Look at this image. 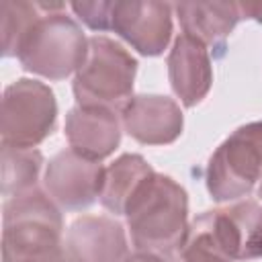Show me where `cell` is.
<instances>
[{
  "label": "cell",
  "mask_w": 262,
  "mask_h": 262,
  "mask_svg": "<svg viewBox=\"0 0 262 262\" xmlns=\"http://www.w3.org/2000/svg\"><path fill=\"white\" fill-rule=\"evenodd\" d=\"M137 59L115 39L88 37L84 63L74 74V96L84 106H108L121 113L133 96Z\"/></svg>",
  "instance_id": "4"
},
{
  "label": "cell",
  "mask_w": 262,
  "mask_h": 262,
  "mask_svg": "<svg viewBox=\"0 0 262 262\" xmlns=\"http://www.w3.org/2000/svg\"><path fill=\"white\" fill-rule=\"evenodd\" d=\"M258 196H260V201H262V176H260V182H258Z\"/></svg>",
  "instance_id": "21"
},
{
  "label": "cell",
  "mask_w": 262,
  "mask_h": 262,
  "mask_svg": "<svg viewBox=\"0 0 262 262\" xmlns=\"http://www.w3.org/2000/svg\"><path fill=\"white\" fill-rule=\"evenodd\" d=\"M182 33L207 45L213 57H221L227 37L242 20L237 2H180L174 4Z\"/></svg>",
  "instance_id": "14"
},
{
  "label": "cell",
  "mask_w": 262,
  "mask_h": 262,
  "mask_svg": "<svg viewBox=\"0 0 262 262\" xmlns=\"http://www.w3.org/2000/svg\"><path fill=\"white\" fill-rule=\"evenodd\" d=\"M70 147L84 158L102 162L121 143V113L108 106L76 104L66 115L63 125Z\"/></svg>",
  "instance_id": "12"
},
{
  "label": "cell",
  "mask_w": 262,
  "mask_h": 262,
  "mask_svg": "<svg viewBox=\"0 0 262 262\" xmlns=\"http://www.w3.org/2000/svg\"><path fill=\"white\" fill-rule=\"evenodd\" d=\"M57 100L53 90L33 78H18L2 94V145L35 149L55 129Z\"/></svg>",
  "instance_id": "6"
},
{
  "label": "cell",
  "mask_w": 262,
  "mask_h": 262,
  "mask_svg": "<svg viewBox=\"0 0 262 262\" xmlns=\"http://www.w3.org/2000/svg\"><path fill=\"white\" fill-rule=\"evenodd\" d=\"M174 4L154 0H129L113 4L115 31L137 53L145 57L162 55L172 39V14Z\"/></svg>",
  "instance_id": "9"
},
{
  "label": "cell",
  "mask_w": 262,
  "mask_h": 262,
  "mask_svg": "<svg viewBox=\"0 0 262 262\" xmlns=\"http://www.w3.org/2000/svg\"><path fill=\"white\" fill-rule=\"evenodd\" d=\"M151 164L139 154H123L104 172V184L100 192V205L113 215H123L129 199L139 188V184L154 174Z\"/></svg>",
  "instance_id": "15"
},
{
  "label": "cell",
  "mask_w": 262,
  "mask_h": 262,
  "mask_svg": "<svg viewBox=\"0 0 262 262\" xmlns=\"http://www.w3.org/2000/svg\"><path fill=\"white\" fill-rule=\"evenodd\" d=\"M168 80L186 108L203 102L213 84V61L207 45L180 33L168 55Z\"/></svg>",
  "instance_id": "13"
},
{
  "label": "cell",
  "mask_w": 262,
  "mask_h": 262,
  "mask_svg": "<svg viewBox=\"0 0 262 262\" xmlns=\"http://www.w3.org/2000/svg\"><path fill=\"white\" fill-rule=\"evenodd\" d=\"M242 18H250L256 23H262V4L260 2H237Z\"/></svg>",
  "instance_id": "20"
},
{
  "label": "cell",
  "mask_w": 262,
  "mask_h": 262,
  "mask_svg": "<svg viewBox=\"0 0 262 262\" xmlns=\"http://www.w3.org/2000/svg\"><path fill=\"white\" fill-rule=\"evenodd\" d=\"M43 12V10H41ZM88 37L80 23L59 12H43L23 37L16 59L23 70L47 80H66L84 63Z\"/></svg>",
  "instance_id": "3"
},
{
  "label": "cell",
  "mask_w": 262,
  "mask_h": 262,
  "mask_svg": "<svg viewBox=\"0 0 262 262\" xmlns=\"http://www.w3.org/2000/svg\"><path fill=\"white\" fill-rule=\"evenodd\" d=\"M68 262H123L129 237L123 223L106 215H82L74 219L63 237Z\"/></svg>",
  "instance_id": "10"
},
{
  "label": "cell",
  "mask_w": 262,
  "mask_h": 262,
  "mask_svg": "<svg viewBox=\"0 0 262 262\" xmlns=\"http://www.w3.org/2000/svg\"><path fill=\"white\" fill-rule=\"evenodd\" d=\"M2 262H68L61 209L39 186L4 199Z\"/></svg>",
  "instance_id": "2"
},
{
  "label": "cell",
  "mask_w": 262,
  "mask_h": 262,
  "mask_svg": "<svg viewBox=\"0 0 262 262\" xmlns=\"http://www.w3.org/2000/svg\"><path fill=\"white\" fill-rule=\"evenodd\" d=\"M123 129L143 145L174 143L184 129V115L174 98L162 94H137L121 108Z\"/></svg>",
  "instance_id": "11"
},
{
  "label": "cell",
  "mask_w": 262,
  "mask_h": 262,
  "mask_svg": "<svg viewBox=\"0 0 262 262\" xmlns=\"http://www.w3.org/2000/svg\"><path fill=\"white\" fill-rule=\"evenodd\" d=\"M262 176V121L237 127L209 158L207 190L217 203L248 196Z\"/></svg>",
  "instance_id": "5"
},
{
  "label": "cell",
  "mask_w": 262,
  "mask_h": 262,
  "mask_svg": "<svg viewBox=\"0 0 262 262\" xmlns=\"http://www.w3.org/2000/svg\"><path fill=\"white\" fill-rule=\"evenodd\" d=\"M113 4L115 2H106V0H92V2H72L68 4L70 10L74 12V16L86 25L90 31L96 33H104L111 31V23H113Z\"/></svg>",
  "instance_id": "18"
},
{
  "label": "cell",
  "mask_w": 262,
  "mask_h": 262,
  "mask_svg": "<svg viewBox=\"0 0 262 262\" xmlns=\"http://www.w3.org/2000/svg\"><path fill=\"white\" fill-rule=\"evenodd\" d=\"M43 172V154L39 149H18L2 145V194L4 199L37 188Z\"/></svg>",
  "instance_id": "16"
},
{
  "label": "cell",
  "mask_w": 262,
  "mask_h": 262,
  "mask_svg": "<svg viewBox=\"0 0 262 262\" xmlns=\"http://www.w3.org/2000/svg\"><path fill=\"white\" fill-rule=\"evenodd\" d=\"M203 221L231 262H246L262 258V205L244 199L227 207L205 211Z\"/></svg>",
  "instance_id": "8"
},
{
  "label": "cell",
  "mask_w": 262,
  "mask_h": 262,
  "mask_svg": "<svg viewBox=\"0 0 262 262\" xmlns=\"http://www.w3.org/2000/svg\"><path fill=\"white\" fill-rule=\"evenodd\" d=\"M106 168L72 147L57 151L45 166L43 184L45 192L59 209L82 211L92 207L102 192Z\"/></svg>",
  "instance_id": "7"
},
{
  "label": "cell",
  "mask_w": 262,
  "mask_h": 262,
  "mask_svg": "<svg viewBox=\"0 0 262 262\" xmlns=\"http://www.w3.org/2000/svg\"><path fill=\"white\" fill-rule=\"evenodd\" d=\"M39 2H2V55L16 57L18 45L31 25L41 16Z\"/></svg>",
  "instance_id": "17"
},
{
  "label": "cell",
  "mask_w": 262,
  "mask_h": 262,
  "mask_svg": "<svg viewBox=\"0 0 262 262\" xmlns=\"http://www.w3.org/2000/svg\"><path fill=\"white\" fill-rule=\"evenodd\" d=\"M123 262H174V258L158 254V252H145V250H133Z\"/></svg>",
  "instance_id": "19"
},
{
  "label": "cell",
  "mask_w": 262,
  "mask_h": 262,
  "mask_svg": "<svg viewBox=\"0 0 262 262\" xmlns=\"http://www.w3.org/2000/svg\"><path fill=\"white\" fill-rule=\"evenodd\" d=\"M123 217L133 250L174 258L188 233V194L172 178L149 174L129 199Z\"/></svg>",
  "instance_id": "1"
}]
</instances>
